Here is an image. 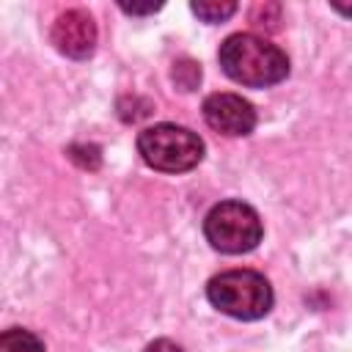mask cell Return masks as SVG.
Returning a JSON list of instances; mask_svg holds the SVG:
<instances>
[{
	"label": "cell",
	"instance_id": "8992f818",
	"mask_svg": "<svg viewBox=\"0 0 352 352\" xmlns=\"http://www.w3.org/2000/svg\"><path fill=\"white\" fill-rule=\"evenodd\" d=\"M204 121L228 138H242L250 135L256 126V110L248 99H242L239 94H209L204 99Z\"/></svg>",
	"mask_w": 352,
	"mask_h": 352
},
{
	"label": "cell",
	"instance_id": "5bb4252c",
	"mask_svg": "<svg viewBox=\"0 0 352 352\" xmlns=\"http://www.w3.org/2000/svg\"><path fill=\"white\" fill-rule=\"evenodd\" d=\"M143 352H184L176 341H170V338H157V341H151Z\"/></svg>",
	"mask_w": 352,
	"mask_h": 352
},
{
	"label": "cell",
	"instance_id": "277c9868",
	"mask_svg": "<svg viewBox=\"0 0 352 352\" xmlns=\"http://www.w3.org/2000/svg\"><path fill=\"white\" fill-rule=\"evenodd\" d=\"M261 217L245 201H220L204 217V236L220 253H248L261 242Z\"/></svg>",
	"mask_w": 352,
	"mask_h": 352
},
{
	"label": "cell",
	"instance_id": "3957f363",
	"mask_svg": "<svg viewBox=\"0 0 352 352\" xmlns=\"http://www.w3.org/2000/svg\"><path fill=\"white\" fill-rule=\"evenodd\" d=\"M138 151L143 162L162 173L192 170L204 160V140L179 124H154L138 135Z\"/></svg>",
	"mask_w": 352,
	"mask_h": 352
},
{
	"label": "cell",
	"instance_id": "9a60e30c",
	"mask_svg": "<svg viewBox=\"0 0 352 352\" xmlns=\"http://www.w3.org/2000/svg\"><path fill=\"white\" fill-rule=\"evenodd\" d=\"M333 8L338 14H344V16H352V6H346V3H333Z\"/></svg>",
	"mask_w": 352,
	"mask_h": 352
},
{
	"label": "cell",
	"instance_id": "6da1fadb",
	"mask_svg": "<svg viewBox=\"0 0 352 352\" xmlns=\"http://www.w3.org/2000/svg\"><path fill=\"white\" fill-rule=\"evenodd\" d=\"M220 69L239 85L248 88H267L278 85L289 74V58L286 52L256 36V33H234L220 44L217 52Z\"/></svg>",
	"mask_w": 352,
	"mask_h": 352
},
{
	"label": "cell",
	"instance_id": "30bf717a",
	"mask_svg": "<svg viewBox=\"0 0 352 352\" xmlns=\"http://www.w3.org/2000/svg\"><path fill=\"white\" fill-rule=\"evenodd\" d=\"M190 8H192L195 16H201L209 25H214V22L228 19L236 11V3H231V0H220V3H190Z\"/></svg>",
	"mask_w": 352,
	"mask_h": 352
},
{
	"label": "cell",
	"instance_id": "4fadbf2b",
	"mask_svg": "<svg viewBox=\"0 0 352 352\" xmlns=\"http://www.w3.org/2000/svg\"><path fill=\"white\" fill-rule=\"evenodd\" d=\"M121 6V11H126V14H154V11H160L162 8V3H146V6H140V3H118Z\"/></svg>",
	"mask_w": 352,
	"mask_h": 352
},
{
	"label": "cell",
	"instance_id": "5b68a950",
	"mask_svg": "<svg viewBox=\"0 0 352 352\" xmlns=\"http://www.w3.org/2000/svg\"><path fill=\"white\" fill-rule=\"evenodd\" d=\"M96 36H99L96 22L82 8H69V11L58 14L55 22H52V30H50V38H52L55 50L66 58H74V60H85V58L94 55Z\"/></svg>",
	"mask_w": 352,
	"mask_h": 352
},
{
	"label": "cell",
	"instance_id": "7c38bea8",
	"mask_svg": "<svg viewBox=\"0 0 352 352\" xmlns=\"http://www.w3.org/2000/svg\"><path fill=\"white\" fill-rule=\"evenodd\" d=\"M151 113V104L146 102V99H140V96H124L121 102H118V116L129 124H135V121H140V118H146Z\"/></svg>",
	"mask_w": 352,
	"mask_h": 352
},
{
	"label": "cell",
	"instance_id": "52a82bcc",
	"mask_svg": "<svg viewBox=\"0 0 352 352\" xmlns=\"http://www.w3.org/2000/svg\"><path fill=\"white\" fill-rule=\"evenodd\" d=\"M0 352H44V344L36 333L22 327H8L0 336Z\"/></svg>",
	"mask_w": 352,
	"mask_h": 352
},
{
	"label": "cell",
	"instance_id": "ba28073f",
	"mask_svg": "<svg viewBox=\"0 0 352 352\" xmlns=\"http://www.w3.org/2000/svg\"><path fill=\"white\" fill-rule=\"evenodd\" d=\"M170 80L179 91H195L201 82V63H195L192 58H179L173 60L170 69Z\"/></svg>",
	"mask_w": 352,
	"mask_h": 352
},
{
	"label": "cell",
	"instance_id": "9c48e42d",
	"mask_svg": "<svg viewBox=\"0 0 352 352\" xmlns=\"http://www.w3.org/2000/svg\"><path fill=\"white\" fill-rule=\"evenodd\" d=\"M66 154H69V160H72L74 165H80L82 170H96V168L102 165V148H99L96 143H72V146L66 148Z\"/></svg>",
	"mask_w": 352,
	"mask_h": 352
},
{
	"label": "cell",
	"instance_id": "7a4b0ae2",
	"mask_svg": "<svg viewBox=\"0 0 352 352\" xmlns=\"http://www.w3.org/2000/svg\"><path fill=\"white\" fill-rule=\"evenodd\" d=\"M209 302L234 319L253 322L270 314L272 308V286L256 270H226L206 283Z\"/></svg>",
	"mask_w": 352,
	"mask_h": 352
},
{
	"label": "cell",
	"instance_id": "8fae6325",
	"mask_svg": "<svg viewBox=\"0 0 352 352\" xmlns=\"http://www.w3.org/2000/svg\"><path fill=\"white\" fill-rule=\"evenodd\" d=\"M250 22L264 28V30H278L280 28V6L278 3H258V6H253Z\"/></svg>",
	"mask_w": 352,
	"mask_h": 352
}]
</instances>
